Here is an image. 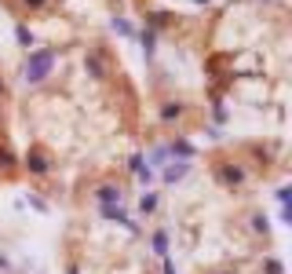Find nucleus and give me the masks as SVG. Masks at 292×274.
Returning a JSON list of instances; mask_svg holds the SVG:
<instances>
[{
    "label": "nucleus",
    "instance_id": "obj_1",
    "mask_svg": "<svg viewBox=\"0 0 292 274\" xmlns=\"http://www.w3.org/2000/svg\"><path fill=\"white\" fill-rule=\"evenodd\" d=\"M51 66H55V51H51V48H37V51H29L26 70H22L26 84H40V81L51 73Z\"/></svg>",
    "mask_w": 292,
    "mask_h": 274
},
{
    "label": "nucleus",
    "instance_id": "obj_2",
    "mask_svg": "<svg viewBox=\"0 0 292 274\" xmlns=\"http://www.w3.org/2000/svg\"><path fill=\"white\" fill-rule=\"evenodd\" d=\"M216 176H219V183H226V187H241V183H245V172L238 169V165H230V161L219 165Z\"/></svg>",
    "mask_w": 292,
    "mask_h": 274
},
{
    "label": "nucleus",
    "instance_id": "obj_3",
    "mask_svg": "<svg viewBox=\"0 0 292 274\" xmlns=\"http://www.w3.org/2000/svg\"><path fill=\"white\" fill-rule=\"evenodd\" d=\"M26 169L33 172V176H44V172L51 169V165H48V154H44V150H29V154H26Z\"/></svg>",
    "mask_w": 292,
    "mask_h": 274
},
{
    "label": "nucleus",
    "instance_id": "obj_4",
    "mask_svg": "<svg viewBox=\"0 0 292 274\" xmlns=\"http://www.w3.org/2000/svg\"><path fill=\"white\" fill-rule=\"evenodd\" d=\"M84 66H88L91 77H106V59H102V51H88Z\"/></svg>",
    "mask_w": 292,
    "mask_h": 274
},
{
    "label": "nucleus",
    "instance_id": "obj_5",
    "mask_svg": "<svg viewBox=\"0 0 292 274\" xmlns=\"http://www.w3.org/2000/svg\"><path fill=\"white\" fill-rule=\"evenodd\" d=\"M102 216H106V220H113V223H125L128 231H135V223L125 216V208H121V205H102Z\"/></svg>",
    "mask_w": 292,
    "mask_h": 274
},
{
    "label": "nucleus",
    "instance_id": "obj_6",
    "mask_svg": "<svg viewBox=\"0 0 292 274\" xmlns=\"http://www.w3.org/2000/svg\"><path fill=\"white\" fill-rule=\"evenodd\" d=\"M95 197H99V205H113V201H121V190L117 187H99Z\"/></svg>",
    "mask_w": 292,
    "mask_h": 274
},
{
    "label": "nucleus",
    "instance_id": "obj_7",
    "mask_svg": "<svg viewBox=\"0 0 292 274\" xmlns=\"http://www.w3.org/2000/svg\"><path fill=\"white\" fill-rule=\"evenodd\" d=\"M187 169H190L187 161H179V165H168V169H164V179H168V183H176V179H183V176H187Z\"/></svg>",
    "mask_w": 292,
    "mask_h": 274
},
{
    "label": "nucleus",
    "instance_id": "obj_8",
    "mask_svg": "<svg viewBox=\"0 0 292 274\" xmlns=\"http://www.w3.org/2000/svg\"><path fill=\"white\" fill-rule=\"evenodd\" d=\"M172 154H179V157H194V146H190L187 139H176V143H172Z\"/></svg>",
    "mask_w": 292,
    "mask_h": 274
},
{
    "label": "nucleus",
    "instance_id": "obj_9",
    "mask_svg": "<svg viewBox=\"0 0 292 274\" xmlns=\"http://www.w3.org/2000/svg\"><path fill=\"white\" fill-rule=\"evenodd\" d=\"M153 252H157V256H164V252H168V234H164V231L153 234Z\"/></svg>",
    "mask_w": 292,
    "mask_h": 274
},
{
    "label": "nucleus",
    "instance_id": "obj_10",
    "mask_svg": "<svg viewBox=\"0 0 292 274\" xmlns=\"http://www.w3.org/2000/svg\"><path fill=\"white\" fill-rule=\"evenodd\" d=\"M0 169H4V172L15 169V157H11V150H8V146H0Z\"/></svg>",
    "mask_w": 292,
    "mask_h": 274
},
{
    "label": "nucleus",
    "instance_id": "obj_11",
    "mask_svg": "<svg viewBox=\"0 0 292 274\" xmlns=\"http://www.w3.org/2000/svg\"><path fill=\"white\" fill-rule=\"evenodd\" d=\"M132 169L139 179H150V165H143V157H132Z\"/></svg>",
    "mask_w": 292,
    "mask_h": 274
},
{
    "label": "nucleus",
    "instance_id": "obj_12",
    "mask_svg": "<svg viewBox=\"0 0 292 274\" xmlns=\"http://www.w3.org/2000/svg\"><path fill=\"white\" fill-rule=\"evenodd\" d=\"M15 37H19V44H22V48H29V44H33V33H29L26 26H19V29H15Z\"/></svg>",
    "mask_w": 292,
    "mask_h": 274
},
{
    "label": "nucleus",
    "instance_id": "obj_13",
    "mask_svg": "<svg viewBox=\"0 0 292 274\" xmlns=\"http://www.w3.org/2000/svg\"><path fill=\"white\" fill-rule=\"evenodd\" d=\"M139 208H143V212H153V208H157V194H143Z\"/></svg>",
    "mask_w": 292,
    "mask_h": 274
},
{
    "label": "nucleus",
    "instance_id": "obj_14",
    "mask_svg": "<svg viewBox=\"0 0 292 274\" xmlns=\"http://www.w3.org/2000/svg\"><path fill=\"white\" fill-rule=\"evenodd\" d=\"M143 48L153 51V29H143Z\"/></svg>",
    "mask_w": 292,
    "mask_h": 274
},
{
    "label": "nucleus",
    "instance_id": "obj_15",
    "mask_svg": "<svg viewBox=\"0 0 292 274\" xmlns=\"http://www.w3.org/2000/svg\"><path fill=\"white\" fill-rule=\"evenodd\" d=\"M113 29H117V33H132V26L125 19H113Z\"/></svg>",
    "mask_w": 292,
    "mask_h": 274
},
{
    "label": "nucleus",
    "instance_id": "obj_16",
    "mask_svg": "<svg viewBox=\"0 0 292 274\" xmlns=\"http://www.w3.org/2000/svg\"><path fill=\"white\" fill-rule=\"evenodd\" d=\"M267 274H281V263H278V260H270V263H267Z\"/></svg>",
    "mask_w": 292,
    "mask_h": 274
},
{
    "label": "nucleus",
    "instance_id": "obj_17",
    "mask_svg": "<svg viewBox=\"0 0 292 274\" xmlns=\"http://www.w3.org/2000/svg\"><path fill=\"white\" fill-rule=\"evenodd\" d=\"M4 267H8V260H4V256H0V270H4Z\"/></svg>",
    "mask_w": 292,
    "mask_h": 274
},
{
    "label": "nucleus",
    "instance_id": "obj_18",
    "mask_svg": "<svg viewBox=\"0 0 292 274\" xmlns=\"http://www.w3.org/2000/svg\"><path fill=\"white\" fill-rule=\"evenodd\" d=\"M70 274H77V267H70Z\"/></svg>",
    "mask_w": 292,
    "mask_h": 274
},
{
    "label": "nucleus",
    "instance_id": "obj_19",
    "mask_svg": "<svg viewBox=\"0 0 292 274\" xmlns=\"http://www.w3.org/2000/svg\"><path fill=\"white\" fill-rule=\"evenodd\" d=\"M0 91H4V81H0Z\"/></svg>",
    "mask_w": 292,
    "mask_h": 274
}]
</instances>
